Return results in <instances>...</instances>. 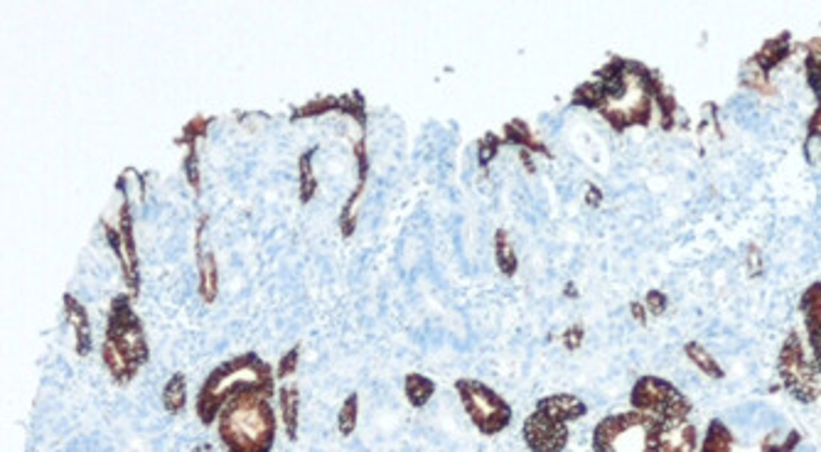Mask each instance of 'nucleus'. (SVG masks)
<instances>
[{"mask_svg": "<svg viewBox=\"0 0 821 452\" xmlns=\"http://www.w3.org/2000/svg\"><path fill=\"white\" fill-rule=\"evenodd\" d=\"M524 440L534 452H561L569 440V430L563 423L536 411L524 423Z\"/></svg>", "mask_w": 821, "mask_h": 452, "instance_id": "obj_7", "label": "nucleus"}, {"mask_svg": "<svg viewBox=\"0 0 821 452\" xmlns=\"http://www.w3.org/2000/svg\"><path fill=\"white\" fill-rule=\"evenodd\" d=\"M116 350L138 369L150 360V347L140 317L134 313V296L121 293L111 300L107 337Z\"/></svg>", "mask_w": 821, "mask_h": 452, "instance_id": "obj_3", "label": "nucleus"}, {"mask_svg": "<svg viewBox=\"0 0 821 452\" xmlns=\"http://www.w3.org/2000/svg\"><path fill=\"white\" fill-rule=\"evenodd\" d=\"M318 148H308L303 155H300L298 160V197L300 202L308 204L310 200H313L315 192H318V177H315V170H313V155H315Z\"/></svg>", "mask_w": 821, "mask_h": 452, "instance_id": "obj_13", "label": "nucleus"}, {"mask_svg": "<svg viewBox=\"0 0 821 452\" xmlns=\"http://www.w3.org/2000/svg\"><path fill=\"white\" fill-rule=\"evenodd\" d=\"M185 177H187V185L192 187L195 194H200L202 190V180H200V160H197V143H190L187 146V155H185Z\"/></svg>", "mask_w": 821, "mask_h": 452, "instance_id": "obj_20", "label": "nucleus"}, {"mask_svg": "<svg viewBox=\"0 0 821 452\" xmlns=\"http://www.w3.org/2000/svg\"><path fill=\"white\" fill-rule=\"evenodd\" d=\"M190 452H214V448L210 445V442H200V445H195Z\"/></svg>", "mask_w": 821, "mask_h": 452, "instance_id": "obj_26", "label": "nucleus"}, {"mask_svg": "<svg viewBox=\"0 0 821 452\" xmlns=\"http://www.w3.org/2000/svg\"><path fill=\"white\" fill-rule=\"evenodd\" d=\"M163 406L170 416H177L187 406V379L185 374H173L163 389Z\"/></svg>", "mask_w": 821, "mask_h": 452, "instance_id": "obj_14", "label": "nucleus"}, {"mask_svg": "<svg viewBox=\"0 0 821 452\" xmlns=\"http://www.w3.org/2000/svg\"><path fill=\"white\" fill-rule=\"evenodd\" d=\"M357 413H360V395L357 393H349L343 409H339V416H337V430L343 438H349L357 428Z\"/></svg>", "mask_w": 821, "mask_h": 452, "instance_id": "obj_17", "label": "nucleus"}, {"mask_svg": "<svg viewBox=\"0 0 821 452\" xmlns=\"http://www.w3.org/2000/svg\"><path fill=\"white\" fill-rule=\"evenodd\" d=\"M811 138H817V140H821V109L817 111V116H814V121H811Z\"/></svg>", "mask_w": 821, "mask_h": 452, "instance_id": "obj_25", "label": "nucleus"}, {"mask_svg": "<svg viewBox=\"0 0 821 452\" xmlns=\"http://www.w3.org/2000/svg\"><path fill=\"white\" fill-rule=\"evenodd\" d=\"M103 231H107V239L111 243V249L121 261V268H124L126 282L130 286V290H134V293H138L140 280H138V253H136V239H134V216H130V204H128L126 194H124V200H121L116 224L103 219Z\"/></svg>", "mask_w": 821, "mask_h": 452, "instance_id": "obj_5", "label": "nucleus"}, {"mask_svg": "<svg viewBox=\"0 0 821 452\" xmlns=\"http://www.w3.org/2000/svg\"><path fill=\"white\" fill-rule=\"evenodd\" d=\"M276 391V376L269 362H263L259 354L247 352L237 354L232 360L222 362L216 369L207 376L200 393H197L195 411L202 426H212L220 418L222 409L232 399L244 393H266L273 395Z\"/></svg>", "mask_w": 821, "mask_h": 452, "instance_id": "obj_1", "label": "nucleus"}, {"mask_svg": "<svg viewBox=\"0 0 821 452\" xmlns=\"http://www.w3.org/2000/svg\"><path fill=\"white\" fill-rule=\"evenodd\" d=\"M204 226L207 219L202 216L200 226H197V239H195V263L197 273H200V296L207 305L214 303L216 293H220V268H216V259L212 251L204 249Z\"/></svg>", "mask_w": 821, "mask_h": 452, "instance_id": "obj_8", "label": "nucleus"}, {"mask_svg": "<svg viewBox=\"0 0 821 452\" xmlns=\"http://www.w3.org/2000/svg\"><path fill=\"white\" fill-rule=\"evenodd\" d=\"M226 452H271L276 445L278 418L266 393H244L232 399L216 418Z\"/></svg>", "mask_w": 821, "mask_h": 452, "instance_id": "obj_2", "label": "nucleus"}, {"mask_svg": "<svg viewBox=\"0 0 821 452\" xmlns=\"http://www.w3.org/2000/svg\"><path fill=\"white\" fill-rule=\"evenodd\" d=\"M298 360H300V344H296L293 350H288L281 356V362L276 366V379H288V376L298 369Z\"/></svg>", "mask_w": 821, "mask_h": 452, "instance_id": "obj_21", "label": "nucleus"}, {"mask_svg": "<svg viewBox=\"0 0 821 452\" xmlns=\"http://www.w3.org/2000/svg\"><path fill=\"white\" fill-rule=\"evenodd\" d=\"M210 124H212V118H207V116H197V118H192L190 124H187V126L183 128L181 138H175V143H177V146H190V143H197V140L207 136V130H210Z\"/></svg>", "mask_w": 821, "mask_h": 452, "instance_id": "obj_19", "label": "nucleus"}, {"mask_svg": "<svg viewBox=\"0 0 821 452\" xmlns=\"http://www.w3.org/2000/svg\"><path fill=\"white\" fill-rule=\"evenodd\" d=\"M657 450L662 452H692L694 450V428H688L684 420L662 423L655 432Z\"/></svg>", "mask_w": 821, "mask_h": 452, "instance_id": "obj_10", "label": "nucleus"}, {"mask_svg": "<svg viewBox=\"0 0 821 452\" xmlns=\"http://www.w3.org/2000/svg\"><path fill=\"white\" fill-rule=\"evenodd\" d=\"M780 374L787 389L797 395V399H814L817 395V374L807 362L805 350H801L799 339L792 337L785 344L780 356Z\"/></svg>", "mask_w": 821, "mask_h": 452, "instance_id": "obj_6", "label": "nucleus"}, {"mask_svg": "<svg viewBox=\"0 0 821 452\" xmlns=\"http://www.w3.org/2000/svg\"><path fill=\"white\" fill-rule=\"evenodd\" d=\"M688 352H692V360H694V362H698V366H701V369H704V372H711V376H719V366H716V364L711 362V356H709V354H706V352L698 350V347H696V344L688 347Z\"/></svg>", "mask_w": 821, "mask_h": 452, "instance_id": "obj_23", "label": "nucleus"}, {"mask_svg": "<svg viewBox=\"0 0 821 452\" xmlns=\"http://www.w3.org/2000/svg\"><path fill=\"white\" fill-rule=\"evenodd\" d=\"M64 315H67V323L74 332V350H77L79 356H87L94 347L87 307L82 305V300H77V296L67 293L64 296Z\"/></svg>", "mask_w": 821, "mask_h": 452, "instance_id": "obj_9", "label": "nucleus"}, {"mask_svg": "<svg viewBox=\"0 0 821 452\" xmlns=\"http://www.w3.org/2000/svg\"><path fill=\"white\" fill-rule=\"evenodd\" d=\"M278 406H281V420L286 428L288 440L298 438V420H300V391L298 386H283L278 391Z\"/></svg>", "mask_w": 821, "mask_h": 452, "instance_id": "obj_12", "label": "nucleus"}, {"mask_svg": "<svg viewBox=\"0 0 821 452\" xmlns=\"http://www.w3.org/2000/svg\"><path fill=\"white\" fill-rule=\"evenodd\" d=\"M329 111H339V97H320V99H313L303 103V106H298L296 111L290 113L293 121H300V118H318V116H325V113Z\"/></svg>", "mask_w": 821, "mask_h": 452, "instance_id": "obj_16", "label": "nucleus"}, {"mask_svg": "<svg viewBox=\"0 0 821 452\" xmlns=\"http://www.w3.org/2000/svg\"><path fill=\"white\" fill-rule=\"evenodd\" d=\"M499 150V138L497 136H485L483 140H480V165H487L489 160H493L497 155Z\"/></svg>", "mask_w": 821, "mask_h": 452, "instance_id": "obj_22", "label": "nucleus"}, {"mask_svg": "<svg viewBox=\"0 0 821 452\" xmlns=\"http://www.w3.org/2000/svg\"><path fill=\"white\" fill-rule=\"evenodd\" d=\"M495 253H497L499 271L507 273V276H512V273L517 271V256H514V249H512V243H509V237H507L505 229L497 231Z\"/></svg>", "mask_w": 821, "mask_h": 452, "instance_id": "obj_18", "label": "nucleus"}, {"mask_svg": "<svg viewBox=\"0 0 821 452\" xmlns=\"http://www.w3.org/2000/svg\"><path fill=\"white\" fill-rule=\"evenodd\" d=\"M403 386H406V395H409V401L416 409L426 406V403L431 401L433 391H436V384H433L428 376H423V374H409V376H406Z\"/></svg>", "mask_w": 821, "mask_h": 452, "instance_id": "obj_15", "label": "nucleus"}, {"mask_svg": "<svg viewBox=\"0 0 821 452\" xmlns=\"http://www.w3.org/2000/svg\"><path fill=\"white\" fill-rule=\"evenodd\" d=\"M458 393L462 399V406H465L468 411V416L473 418L475 426L483 430L485 436H495V432L507 428V423L512 420V409L507 406L502 395L495 393L493 389H487L485 384L460 379Z\"/></svg>", "mask_w": 821, "mask_h": 452, "instance_id": "obj_4", "label": "nucleus"}, {"mask_svg": "<svg viewBox=\"0 0 821 452\" xmlns=\"http://www.w3.org/2000/svg\"><path fill=\"white\" fill-rule=\"evenodd\" d=\"M647 305L652 307V313H662L664 300H662V296H659V293H652V296H647Z\"/></svg>", "mask_w": 821, "mask_h": 452, "instance_id": "obj_24", "label": "nucleus"}, {"mask_svg": "<svg viewBox=\"0 0 821 452\" xmlns=\"http://www.w3.org/2000/svg\"><path fill=\"white\" fill-rule=\"evenodd\" d=\"M536 411H542L544 416H549L553 420H559L565 426V420L581 418L583 416V403L575 399V395L569 393H559V395H549V399H542Z\"/></svg>", "mask_w": 821, "mask_h": 452, "instance_id": "obj_11", "label": "nucleus"}]
</instances>
